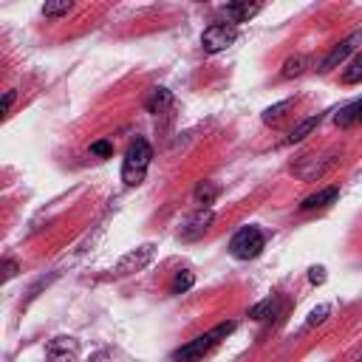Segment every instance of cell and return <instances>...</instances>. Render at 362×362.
Here are the masks:
<instances>
[{
  "instance_id": "44dd1931",
  "label": "cell",
  "mask_w": 362,
  "mask_h": 362,
  "mask_svg": "<svg viewBox=\"0 0 362 362\" xmlns=\"http://www.w3.org/2000/svg\"><path fill=\"white\" fill-rule=\"evenodd\" d=\"M71 8H74V6H71L68 0H62V3H45V6H42V14H45V17H62V14H68Z\"/></svg>"
},
{
  "instance_id": "9a60e30c",
  "label": "cell",
  "mask_w": 362,
  "mask_h": 362,
  "mask_svg": "<svg viewBox=\"0 0 362 362\" xmlns=\"http://www.w3.org/2000/svg\"><path fill=\"white\" fill-rule=\"evenodd\" d=\"M218 192H221V187H218L215 181H201V184L192 189V198H195L198 206H209V204L218 198Z\"/></svg>"
},
{
  "instance_id": "ac0fdd59",
  "label": "cell",
  "mask_w": 362,
  "mask_h": 362,
  "mask_svg": "<svg viewBox=\"0 0 362 362\" xmlns=\"http://www.w3.org/2000/svg\"><path fill=\"white\" fill-rule=\"evenodd\" d=\"M342 82H345V85H356V82H362V54H356V57L345 65V71H342Z\"/></svg>"
},
{
  "instance_id": "30bf717a",
  "label": "cell",
  "mask_w": 362,
  "mask_h": 362,
  "mask_svg": "<svg viewBox=\"0 0 362 362\" xmlns=\"http://www.w3.org/2000/svg\"><path fill=\"white\" fill-rule=\"evenodd\" d=\"M260 8H263L260 3H226L221 11H223V17H226L229 25H232V23H246V20H252Z\"/></svg>"
},
{
  "instance_id": "e0dca14e",
  "label": "cell",
  "mask_w": 362,
  "mask_h": 362,
  "mask_svg": "<svg viewBox=\"0 0 362 362\" xmlns=\"http://www.w3.org/2000/svg\"><path fill=\"white\" fill-rule=\"evenodd\" d=\"M320 122H322V116H320V113H317V116H308L305 122H300V124H297V127L291 130L288 141H291V144H294V141H303V139H305V136H308V133H311V130H314V127H317Z\"/></svg>"
},
{
  "instance_id": "4fadbf2b",
  "label": "cell",
  "mask_w": 362,
  "mask_h": 362,
  "mask_svg": "<svg viewBox=\"0 0 362 362\" xmlns=\"http://www.w3.org/2000/svg\"><path fill=\"white\" fill-rule=\"evenodd\" d=\"M173 105V93L167 90V88H153L150 93H147V99H144V107L150 110V113H164L167 107Z\"/></svg>"
},
{
  "instance_id": "7c38bea8",
  "label": "cell",
  "mask_w": 362,
  "mask_h": 362,
  "mask_svg": "<svg viewBox=\"0 0 362 362\" xmlns=\"http://www.w3.org/2000/svg\"><path fill=\"white\" fill-rule=\"evenodd\" d=\"M334 122H337L339 127H354V124H359V122H362V99H354V102H348L345 107H339L337 116H334Z\"/></svg>"
},
{
  "instance_id": "cb8c5ba5",
  "label": "cell",
  "mask_w": 362,
  "mask_h": 362,
  "mask_svg": "<svg viewBox=\"0 0 362 362\" xmlns=\"http://www.w3.org/2000/svg\"><path fill=\"white\" fill-rule=\"evenodd\" d=\"M308 280L317 286V283H325V269L322 266H311L308 269Z\"/></svg>"
},
{
  "instance_id": "ba28073f",
  "label": "cell",
  "mask_w": 362,
  "mask_h": 362,
  "mask_svg": "<svg viewBox=\"0 0 362 362\" xmlns=\"http://www.w3.org/2000/svg\"><path fill=\"white\" fill-rule=\"evenodd\" d=\"M45 351H48V356L54 362H74L76 354H79V342L74 337H54Z\"/></svg>"
},
{
  "instance_id": "603a6c76",
  "label": "cell",
  "mask_w": 362,
  "mask_h": 362,
  "mask_svg": "<svg viewBox=\"0 0 362 362\" xmlns=\"http://www.w3.org/2000/svg\"><path fill=\"white\" fill-rule=\"evenodd\" d=\"M328 311H331L328 305H317V308L311 311V317H308V322H305V325H317V322H322V320L328 317Z\"/></svg>"
},
{
  "instance_id": "6da1fadb",
  "label": "cell",
  "mask_w": 362,
  "mask_h": 362,
  "mask_svg": "<svg viewBox=\"0 0 362 362\" xmlns=\"http://www.w3.org/2000/svg\"><path fill=\"white\" fill-rule=\"evenodd\" d=\"M232 331H235V322H221V325L209 328L206 334H201V337L184 342L181 348H175V351H173V362H198L201 356H206V354H209L226 334H232Z\"/></svg>"
},
{
  "instance_id": "5bb4252c",
  "label": "cell",
  "mask_w": 362,
  "mask_h": 362,
  "mask_svg": "<svg viewBox=\"0 0 362 362\" xmlns=\"http://www.w3.org/2000/svg\"><path fill=\"white\" fill-rule=\"evenodd\" d=\"M280 305H283V300H280V297H266L263 303L252 305L249 317H252V320H260V322H263V320H272V317L277 314V308H280Z\"/></svg>"
},
{
  "instance_id": "484cf974",
  "label": "cell",
  "mask_w": 362,
  "mask_h": 362,
  "mask_svg": "<svg viewBox=\"0 0 362 362\" xmlns=\"http://www.w3.org/2000/svg\"><path fill=\"white\" fill-rule=\"evenodd\" d=\"M11 102H14V90H6V96H3V113H8Z\"/></svg>"
},
{
  "instance_id": "7402d4cb",
  "label": "cell",
  "mask_w": 362,
  "mask_h": 362,
  "mask_svg": "<svg viewBox=\"0 0 362 362\" xmlns=\"http://www.w3.org/2000/svg\"><path fill=\"white\" fill-rule=\"evenodd\" d=\"M90 153H93V156L107 158V156H113V144H110L107 139H99V141H93V144H90Z\"/></svg>"
},
{
  "instance_id": "7a4b0ae2",
  "label": "cell",
  "mask_w": 362,
  "mask_h": 362,
  "mask_svg": "<svg viewBox=\"0 0 362 362\" xmlns=\"http://www.w3.org/2000/svg\"><path fill=\"white\" fill-rule=\"evenodd\" d=\"M150 158H153V147L144 136H136L124 153V164H122V181L127 187H136L144 181V173L150 167Z\"/></svg>"
},
{
  "instance_id": "8992f818",
  "label": "cell",
  "mask_w": 362,
  "mask_h": 362,
  "mask_svg": "<svg viewBox=\"0 0 362 362\" xmlns=\"http://www.w3.org/2000/svg\"><path fill=\"white\" fill-rule=\"evenodd\" d=\"M153 252H156V246L153 243H144V246H139V249H133V252H127L119 263H116V274L119 277H124V274H133V272H141L150 260H153Z\"/></svg>"
},
{
  "instance_id": "d6986e66",
  "label": "cell",
  "mask_w": 362,
  "mask_h": 362,
  "mask_svg": "<svg viewBox=\"0 0 362 362\" xmlns=\"http://www.w3.org/2000/svg\"><path fill=\"white\" fill-rule=\"evenodd\" d=\"M192 283H195V274L189 269H178L175 277H173V294H181V291L192 288Z\"/></svg>"
},
{
  "instance_id": "52a82bcc",
  "label": "cell",
  "mask_w": 362,
  "mask_h": 362,
  "mask_svg": "<svg viewBox=\"0 0 362 362\" xmlns=\"http://www.w3.org/2000/svg\"><path fill=\"white\" fill-rule=\"evenodd\" d=\"M359 42H362V31H354L351 37H345V40H342V42H339V45H337V48L322 59V68H320V71H334L337 65H342V62L356 51V45H359Z\"/></svg>"
},
{
  "instance_id": "4316f807",
  "label": "cell",
  "mask_w": 362,
  "mask_h": 362,
  "mask_svg": "<svg viewBox=\"0 0 362 362\" xmlns=\"http://www.w3.org/2000/svg\"><path fill=\"white\" fill-rule=\"evenodd\" d=\"M359 362H362V359H359Z\"/></svg>"
},
{
  "instance_id": "d4e9b609",
  "label": "cell",
  "mask_w": 362,
  "mask_h": 362,
  "mask_svg": "<svg viewBox=\"0 0 362 362\" xmlns=\"http://www.w3.org/2000/svg\"><path fill=\"white\" fill-rule=\"evenodd\" d=\"M17 274V263L8 257V260H3V280H11Z\"/></svg>"
},
{
  "instance_id": "ffe728a7",
  "label": "cell",
  "mask_w": 362,
  "mask_h": 362,
  "mask_svg": "<svg viewBox=\"0 0 362 362\" xmlns=\"http://www.w3.org/2000/svg\"><path fill=\"white\" fill-rule=\"evenodd\" d=\"M305 65H308V59H305V57H288V59L283 62V76H286V79L300 76V74L305 71Z\"/></svg>"
},
{
  "instance_id": "9c48e42d",
  "label": "cell",
  "mask_w": 362,
  "mask_h": 362,
  "mask_svg": "<svg viewBox=\"0 0 362 362\" xmlns=\"http://www.w3.org/2000/svg\"><path fill=\"white\" fill-rule=\"evenodd\" d=\"M331 164H334V158H331V156H322V158L308 156V158H303V164H297V167H294V173H297L300 178H305V181H314V178H317V175H322Z\"/></svg>"
},
{
  "instance_id": "5b68a950",
  "label": "cell",
  "mask_w": 362,
  "mask_h": 362,
  "mask_svg": "<svg viewBox=\"0 0 362 362\" xmlns=\"http://www.w3.org/2000/svg\"><path fill=\"white\" fill-rule=\"evenodd\" d=\"M212 218H215V212L209 209V206H198L195 212H189L184 221H181V226H178V238L181 240H198V238H204V232L209 229V223H212Z\"/></svg>"
},
{
  "instance_id": "2e32d148",
  "label": "cell",
  "mask_w": 362,
  "mask_h": 362,
  "mask_svg": "<svg viewBox=\"0 0 362 362\" xmlns=\"http://www.w3.org/2000/svg\"><path fill=\"white\" fill-rule=\"evenodd\" d=\"M291 107H294V99H283V102H277V105H272V107L263 110V122H266V124H274V122H280V119L286 116V110H291Z\"/></svg>"
},
{
  "instance_id": "3957f363",
  "label": "cell",
  "mask_w": 362,
  "mask_h": 362,
  "mask_svg": "<svg viewBox=\"0 0 362 362\" xmlns=\"http://www.w3.org/2000/svg\"><path fill=\"white\" fill-rule=\"evenodd\" d=\"M263 246H266V235H263L257 226H240V229L232 235V240H229V252H232V257H238V260H252V257H257V255L263 252Z\"/></svg>"
},
{
  "instance_id": "277c9868",
  "label": "cell",
  "mask_w": 362,
  "mask_h": 362,
  "mask_svg": "<svg viewBox=\"0 0 362 362\" xmlns=\"http://www.w3.org/2000/svg\"><path fill=\"white\" fill-rule=\"evenodd\" d=\"M238 40V28L229 25V23H215L209 25L204 34H201V48L206 54H218V51H226L232 42Z\"/></svg>"
},
{
  "instance_id": "8fae6325",
  "label": "cell",
  "mask_w": 362,
  "mask_h": 362,
  "mask_svg": "<svg viewBox=\"0 0 362 362\" xmlns=\"http://www.w3.org/2000/svg\"><path fill=\"white\" fill-rule=\"evenodd\" d=\"M337 195H339V189H337V187H325V189H320V192L308 195V198L300 204V209H303V212H311V209H322V206L334 204V201H337Z\"/></svg>"
}]
</instances>
